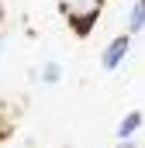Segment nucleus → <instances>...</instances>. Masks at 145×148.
<instances>
[{
    "label": "nucleus",
    "mask_w": 145,
    "mask_h": 148,
    "mask_svg": "<svg viewBox=\"0 0 145 148\" xmlns=\"http://www.w3.org/2000/svg\"><path fill=\"white\" fill-rule=\"evenodd\" d=\"M104 3L107 0H59V10L66 14L76 38H90V31L97 28V21L104 14Z\"/></svg>",
    "instance_id": "obj_1"
},
{
    "label": "nucleus",
    "mask_w": 145,
    "mask_h": 148,
    "mask_svg": "<svg viewBox=\"0 0 145 148\" xmlns=\"http://www.w3.org/2000/svg\"><path fill=\"white\" fill-rule=\"evenodd\" d=\"M131 38L135 35H117V38H110L107 45H104V52H100V69L104 73H114V69H121L124 66V59L131 55Z\"/></svg>",
    "instance_id": "obj_2"
},
{
    "label": "nucleus",
    "mask_w": 145,
    "mask_h": 148,
    "mask_svg": "<svg viewBox=\"0 0 145 148\" xmlns=\"http://www.w3.org/2000/svg\"><path fill=\"white\" fill-rule=\"evenodd\" d=\"M142 124H145V114H142V110H128L121 121H117L114 138H135V134L142 131Z\"/></svg>",
    "instance_id": "obj_3"
},
{
    "label": "nucleus",
    "mask_w": 145,
    "mask_h": 148,
    "mask_svg": "<svg viewBox=\"0 0 145 148\" xmlns=\"http://www.w3.org/2000/svg\"><path fill=\"white\" fill-rule=\"evenodd\" d=\"M145 31V0H131L128 7V35H142Z\"/></svg>",
    "instance_id": "obj_4"
},
{
    "label": "nucleus",
    "mask_w": 145,
    "mask_h": 148,
    "mask_svg": "<svg viewBox=\"0 0 145 148\" xmlns=\"http://www.w3.org/2000/svg\"><path fill=\"white\" fill-rule=\"evenodd\" d=\"M38 79L45 83V86H55V83H62V62H55V59H48L41 69H38Z\"/></svg>",
    "instance_id": "obj_5"
},
{
    "label": "nucleus",
    "mask_w": 145,
    "mask_h": 148,
    "mask_svg": "<svg viewBox=\"0 0 145 148\" xmlns=\"http://www.w3.org/2000/svg\"><path fill=\"white\" fill-rule=\"evenodd\" d=\"M114 148H138V141H135V138H117Z\"/></svg>",
    "instance_id": "obj_6"
},
{
    "label": "nucleus",
    "mask_w": 145,
    "mask_h": 148,
    "mask_svg": "<svg viewBox=\"0 0 145 148\" xmlns=\"http://www.w3.org/2000/svg\"><path fill=\"white\" fill-rule=\"evenodd\" d=\"M3 48H7V35L0 31V55H3Z\"/></svg>",
    "instance_id": "obj_7"
},
{
    "label": "nucleus",
    "mask_w": 145,
    "mask_h": 148,
    "mask_svg": "<svg viewBox=\"0 0 145 148\" xmlns=\"http://www.w3.org/2000/svg\"><path fill=\"white\" fill-rule=\"evenodd\" d=\"M0 21H3V7H0Z\"/></svg>",
    "instance_id": "obj_8"
}]
</instances>
